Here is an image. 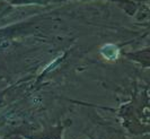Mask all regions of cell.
Wrapping results in <instances>:
<instances>
[{"label":"cell","mask_w":150,"mask_h":139,"mask_svg":"<svg viewBox=\"0 0 150 139\" xmlns=\"http://www.w3.org/2000/svg\"><path fill=\"white\" fill-rule=\"evenodd\" d=\"M119 52H120L119 48L114 44H105L100 49L102 55L106 60H110V61H115L119 58Z\"/></svg>","instance_id":"obj_1"}]
</instances>
